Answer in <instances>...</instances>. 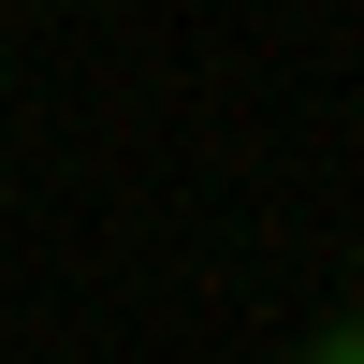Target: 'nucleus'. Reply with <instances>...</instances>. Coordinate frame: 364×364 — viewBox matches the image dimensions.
Listing matches in <instances>:
<instances>
[]
</instances>
